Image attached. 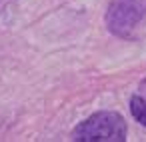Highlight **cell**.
<instances>
[{"label": "cell", "mask_w": 146, "mask_h": 142, "mask_svg": "<svg viewBox=\"0 0 146 142\" xmlns=\"http://www.w3.org/2000/svg\"><path fill=\"white\" fill-rule=\"evenodd\" d=\"M128 134L126 122L118 112L102 110L82 120L72 130V140L78 142H124Z\"/></svg>", "instance_id": "cell-1"}, {"label": "cell", "mask_w": 146, "mask_h": 142, "mask_svg": "<svg viewBox=\"0 0 146 142\" xmlns=\"http://www.w3.org/2000/svg\"><path fill=\"white\" fill-rule=\"evenodd\" d=\"M146 24V0H112L106 10V26L114 36L136 38Z\"/></svg>", "instance_id": "cell-2"}, {"label": "cell", "mask_w": 146, "mask_h": 142, "mask_svg": "<svg viewBox=\"0 0 146 142\" xmlns=\"http://www.w3.org/2000/svg\"><path fill=\"white\" fill-rule=\"evenodd\" d=\"M130 112L136 118V122H140L146 128V96L144 94H134L130 98Z\"/></svg>", "instance_id": "cell-3"}, {"label": "cell", "mask_w": 146, "mask_h": 142, "mask_svg": "<svg viewBox=\"0 0 146 142\" xmlns=\"http://www.w3.org/2000/svg\"><path fill=\"white\" fill-rule=\"evenodd\" d=\"M140 94H144V96H146V78L140 82Z\"/></svg>", "instance_id": "cell-4"}]
</instances>
